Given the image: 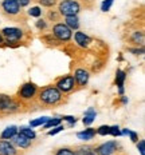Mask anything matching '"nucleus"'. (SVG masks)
I'll return each mask as SVG.
<instances>
[{
	"mask_svg": "<svg viewBox=\"0 0 145 155\" xmlns=\"http://www.w3.org/2000/svg\"><path fill=\"white\" fill-rule=\"evenodd\" d=\"M27 14L31 16V18H38L39 19L42 14H43V11H42V7H39V5H34V7H30L27 11Z\"/></svg>",
	"mask_w": 145,
	"mask_h": 155,
	"instance_id": "nucleus-23",
	"label": "nucleus"
},
{
	"mask_svg": "<svg viewBox=\"0 0 145 155\" xmlns=\"http://www.w3.org/2000/svg\"><path fill=\"white\" fill-rule=\"evenodd\" d=\"M55 155H74V151L69 147H62V148H58Z\"/></svg>",
	"mask_w": 145,
	"mask_h": 155,
	"instance_id": "nucleus-31",
	"label": "nucleus"
},
{
	"mask_svg": "<svg viewBox=\"0 0 145 155\" xmlns=\"http://www.w3.org/2000/svg\"><path fill=\"white\" fill-rule=\"evenodd\" d=\"M129 137H130V140H132V142L137 143V140H138V134H137V132L130 131V132H129Z\"/></svg>",
	"mask_w": 145,
	"mask_h": 155,
	"instance_id": "nucleus-37",
	"label": "nucleus"
},
{
	"mask_svg": "<svg viewBox=\"0 0 145 155\" xmlns=\"http://www.w3.org/2000/svg\"><path fill=\"white\" fill-rule=\"evenodd\" d=\"M95 116H97L95 110L93 108V107H89V108L85 111V114H83L82 123L85 124V126H90V124L93 123V122L95 120Z\"/></svg>",
	"mask_w": 145,
	"mask_h": 155,
	"instance_id": "nucleus-19",
	"label": "nucleus"
},
{
	"mask_svg": "<svg viewBox=\"0 0 145 155\" xmlns=\"http://www.w3.org/2000/svg\"><path fill=\"white\" fill-rule=\"evenodd\" d=\"M74 80H75L77 88H83L88 86L89 79H90V72L85 68H77L74 71Z\"/></svg>",
	"mask_w": 145,
	"mask_h": 155,
	"instance_id": "nucleus-10",
	"label": "nucleus"
},
{
	"mask_svg": "<svg viewBox=\"0 0 145 155\" xmlns=\"http://www.w3.org/2000/svg\"><path fill=\"white\" fill-rule=\"evenodd\" d=\"M97 135H101V137H106V135H110V126L104 124V126H99L98 128L95 130Z\"/></svg>",
	"mask_w": 145,
	"mask_h": 155,
	"instance_id": "nucleus-26",
	"label": "nucleus"
},
{
	"mask_svg": "<svg viewBox=\"0 0 145 155\" xmlns=\"http://www.w3.org/2000/svg\"><path fill=\"white\" fill-rule=\"evenodd\" d=\"M60 123H62V118H48V120L43 124V128L44 130H48V128H53Z\"/></svg>",
	"mask_w": 145,
	"mask_h": 155,
	"instance_id": "nucleus-22",
	"label": "nucleus"
},
{
	"mask_svg": "<svg viewBox=\"0 0 145 155\" xmlns=\"http://www.w3.org/2000/svg\"><path fill=\"white\" fill-rule=\"evenodd\" d=\"M36 2L44 8H53L58 4V0H36Z\"/></svg>",
	"mask_w": 145,
	"mask_h": 155,
	"instance_id": "nucleus-27",
	"label": "nucleus"
},
{
	"mask_svg": "<svg viewBox=\"0 0 145 155\" xmlns=\"http://www.w3.org/2000/svg\"><path fill=\"white\" fill-rule=\"evenodd\" d=\"M22 107V103L16 98L7 95V94H0V115H9L18 112Z\"/></svg>",
	"mask_w": 145,
	"mask_h": 155,
	"instance_id": "nucleus-4",
	"label": "nucleus"
},
{
	"mask_svg": "<svg viewBox=\"0 0 145 155\" xmlns=\"http://www.w3.org/2000/svg\"><path fill=\"white\" fill-rule=\"evenodd\" d=\"M35 25H36V28L39 31H46L48 24H47V20H44V19H38L36 21H35Z\"/></svg>",
	"mask_w": 145,
	"mask_h": 155,
	"instance_id": "nucleus-29",
	"label": "nucleus"
},
{
	"mask_svg": "<svg viewBox=\"0 0 145 155\" xmlns=\"http://www.w3.org/2000/svg\"><path fill=\"white\" fill-rule=\"evenodd\" d=\"M137 148H138V151H140L141 155H145V140L144 139L137 140Z\"/></svg>",
	"mask_w": 145,
	"mask_h": 155,
	"instance_id": "nucleus-36",
	"label": "nucleus"
},
{
	"mask_svg": "<svg viewBox=\"0 0 145 155\" xmlns=\"http://www.w3.org/2000/svg\"><path fill=\"white\" fill-rule=\"evenodd\" d=\"M53 35L55 36L57 40H59L60 43H67L73 39V31L67 27L63 21H57L53 25Z\"/></svg>",
	"mask_w": 145,
	"mask_h": 155,
	"instance_id": "nucleus-7",
	"label": "nucleus"
},
{
	"mask_svg": "<svg viewBox=\"0 0 145 155\" xmlns=\"http://www.w3.org/2000/svg\"><path fill=\"white\" fill-rule=\"evenodd\" d=\"M81 9H82V4L78 0H60L58 3V12L63 18L78 15Z\"/></svg>",
	"mask_w": 145,
	"mask_h": 155,
	"instance_id": "nucleus-5",
	"label": "nucleus"
},
{
	"mask_svg": "<svg viewBox=\"0 0 145 155\" xmlns=\"http://www.w3.org/2000/svg\"><path fill=\"white\" fill-rule=\"evenodd\" d=\"M113 3H114V0H104V2L101 3V11L102 12H109L113 5Z\"/></svg>",
	"mask_w": 145,
	"mask_h": 155,
	"instance_id": "nucleus-28",
	"label": "nucleus"
},
{
	"mask_svg": "<svg viewBox=\"0 0 145 155\" xmlns=\"http://www.w3.org/2000/svg\"><path fill=\"white\" fill-rule=\"evenodd\" d=\"M128 102H129V101H128L126 96H125V95H121V103H122V104H126Z\"/></svg>",
	"mask_w": 145,
	"mask_h": 155,
	"instance_id": "nucleus-40",
	"label": "nucleus"
},
{
	"mask_svg": "<svg viewBox=\"0 0 145 155\" xmlns=\"http://www.w3.org/2000/svg\"><path fill=\"white\" fill-rule=\"evenodd\" d=\"M129 41L136 47H144V41H145V35L144 31H134L130 34L129 36Z\"/></svg>",
	"mask_w": 145,
	"mask_h": 155,
	"instance_id": "nucleus-15",
	"label": "nucleus"
},
{
	"mask_svg": "<svg viewBox=\"0 0 145 155\" xmlns=\"http://www.w3.org/2000/svg\"><path fill=\"white\" fill-rule=\"evenodd\" d=\"M18 128L16 126H8V127H5L4 130H3V132L0 134V139L3 140H11L12 138L15 137L16 134H18Z\"/></svg>",
	"mask_w": 145,
	"mask_h": 155,
	"instance_id": "nucleus-16",
	"label": "nucleus"
},
{
	"mask_svg": "<svg viewBox=\"0 0 145 155\" xmlns=\"http://www.w3.org/2000/svg\"><path fill=\"white\" fill-rule=\"evenodd\" d=\"M63 98L64 95L54 84L42 87V88L38 90V95H36L38 104L42 106L43 108L55 107V106L62 104Z\"/></svg>",
	"mask_w": 145,
	"mask_h": 155,
	"instance_id": "nucleus-1",
	"label": "nucleus"
},
{
	"mask_svg": "<svg viewBox=\"0 0 145 155\" xmlns=\"http://www.w3.org/2000/svg\"><path fill=\"white\" fill-rule=\"evenodd\" d=\"M0 7H2L3 12L8 15L9 18H15L22 14V7L16 0H2Z\"/></svg>",
	"mask_w": 145,
	"mask_h": 155,
	"instance_id": "nucleus-8",
	"label": "nucleus"
},
{
	"mask_svg": "<svg viewBox=\"0 0 145 155\" xmlns=\"http://www.w3.org/2000/svg\"><path fill=\"white\" fill-rule=\"evenodd\" d=\"M0 155H19V151L11 143V140L0 139Z\"/></svg>",
	"mask_w": 145,
	"mask_h": 155,
	"instance_id": "nucleus-13",
	"label": "nucleus"
},
{
	"mask_svg": "<svg viewBox=\"0 0 145 155\" xmlns=\"http://www.w3.org/2000/svg\"><path fill=\"white\" fill-rule=\"evenodd\" d=\"M16 2L20 4V7L23 8V7H28L30 5V3H31V0H16Z\"/></svg>",
	"mask_w": 145,
	"mask_h": 155,
	"instance_id": "nucleus-38",
	"label": "nucleus"
},
{
	"mask_svg": "<svg viewBox=\"0 0 145 155\" xmlns=\"http://www.w3.org/2000/svg\"><path fill=\"white\" fill-rule=\"evenodd\" d=\"M110 135H113V137H121V130L118 126H110Z\"/></svg>",
	"mask_w": 145,
	"mask_h": 155,
	"instance_id": "nucleus-35",
	"label": "nucleus"
},
{
	"mask_svg": "<svg viewBox=\"0 0 145 155\" xmlns=\"http://www.w3.org/2000/svg\"><path fill=\"white\" fill-rule=\"evenodd\" d=\"M125 80H126V72H125L124 70L118 68L116 71V86L118 87V95L120 96L125 94V88H124Z\"/></svg>",
	"mask_w": 145,
	"mask_h": 155,
	"instance_id": "nucleus-14",
	"label": "nucleus"
},
{
	"mask_svg": "<svg viewBox=\"0 0 145 155\" xmlns=\"http://www.w3.org/2000/svg\"><path fill=\"white\" fill-rule=\"evenodd\" d=\"M0 32H2L3 39H4L3 46H7V47L18 46L24 36L23 30H22V28H18V27H5Z\"/></svg>",
	"mask_w": 145,
	"mask_h": 155,
	"instance_id": "nucleus-2",
	"label": "nucleus"
},
{
	"mask_svg": "<svg viewBox=\"0 0 145 155\" xmlns=\"http://www.w3.org/2000/svg\"><path fill=\"white\" fill-rule=\"evenodd\" d=\"M18 132L22 135H24L26 138H28V139L34 140L35 138H36V132L32 130L31 127H26V126H22L20 128H18Z\"/></svg>",
	"mask_w": 145,
	"mask_h": 155,
	"instance_id": "nucleus-21",
	"label": "nucleus"
},
{
	"mask_svg": "<svg viewBox=\"0 0 145 155\" xmlns=\"http://www.w3.org/2000/svg\"><path fill=\"white\" fill-rule=\"evenodd\" d=\"M129 52H132L133 55H144V47H129L128 48Z\"/></svg>",
	"mask_w": 145,
	"mask_h": 155,
	"instance_id": "nucleus-32",
	"label": "nucleus"
},
{
	"mask_svg": "<svg viewBox=\"0 0 145 155\" xmlns=\"http://www.w3.org/2000/svg\"><path fill=\"white\" fill-rule=\"evenodd\" d=\"M74 41H75V44L81 48H89L90 44H91V41H93V39L90 38L88 34H85L83 31L77 30L75 34H74Z\"/></svg>",
	"mask_w": 145,
	"mask_h": 155,
	"instance_id": "nucleus-11",
	"label": "nucleus"
},
{
	"mask_svg": "<svg viewBox=\"0 0 145 155\" xmlns=\"http://www.w3.org/2000/svg\"><path fill=\"white\" fill-rule=\"evenodd\" d=\"M74 155H97L94 147L91 146H78L74 150Z\"/></svg>",
	"mask_w": 145,
	"mask_h": 155,
	"instance_id": "nucleus-20",
	"label": "nucleus"
},
{
	"mask_svg": "<svg viewBox=\"0 0 145 155\" xmlns=\"http://www.w3.org/2000/svg\"><path fill=\"white\" fill-rule=\"evenodd\" d=\"M129 132H130L129 128H124V130L121 131V135H129Z\"/></svg>",
	"mask_w": 145,
	"mask_h": 155,
	"instance_id": "nucleus-41",
	"label": "nucleus"
},
{
	"mask_svg": "<svg viewBox=\"0 0 145 155\" xmlns=\"http://www.w3.org/2000/svg\"><path fill=\"white\" fill-rule=\"evenodd\" d=\"M38 87L35 83L32 82H27L24 83L23 86H20V88L18 90V94H16V99H18L20 103H30L36 101V95H38Z\"/></svg>",
	"mask_w": 145,
	"mask_h": 155,
	"instance_id": "nucleus-3",
	"label": "nucleus"
},
{
	"mask_svg": "<svg viewBox=\"0 0 145 155\" xmlns=\"http://www.w3.org/2000/svg\"><path fill=\"white\" fill-rule=\"evenodd\" d=\"M11 143L14 144L15 147H19V148H23V150H27V148H30L32 146V140L28 139V138H26L24 135L22 134H16L14 138L11 139Z\"/></svg>",
	"mask_w": 145,
	"mask_h": 155,
	"instance_id": "nucleus-12",
	"label": "nucleus"
},
{
	"mask_svg": "<svg viewBox=\"0 0 145 155\" xmlns=\"http://www.w3.org/2000/svg\"><path fill=\"white\" fill-rule=\"evenodd\" d=\"M97 135V132L94 128H85L83 131H79V132H77V138L81 140H91V139H94V137Z\"/></svg>",
	"mask_w": 145,
	"mask_h": 155,
	"instance_id": "nucleus-18",
	"label": "nucleus"
},
{
	"mask_svg": "<svg viewBox=\"0 0 145 155\" xmlns=\"http://www.w3.org/2000/svg\"><path fill=\"white\" fill-rule=\"evenodd\" d=\"M47 18H48V20L59 21V19L62 18V16L59 15V12H58V11H48L47 12Z\"/></svg>",
	"mask_w": 145,
	"mask_h": 155,
	"instance_id": "nucleus-30",
	"label": "nucleus"
},
{
	"mask_svg": "<svg viewBox=\"0 0 145 155\" xmlns=\"http://www.w3.org/2000/svg\"><path fill=\"white\" fill-rule=\"evenodd\" d=\"M48 120V116H42V118L34 119V120H30V127L35 128V127H39V126H43L46 122Z\"/></svg>",
	"mask_w": 145,
	"mask_h": 155,
	"instance_id": "nucleus-25",
	"label": "nucleus"
},
{
	"mask_svg": "<svg viewBox=\"0 0 145 155\" xmlns=\"http://www.w3.org/2000/svg\"><path fill=\"white\" fill-rule=\"evenodd\" d=\"M42 39H43V41H46L48 46L55 47V46H58V44H60V41H59V40H57L55 36H54L53 34H50V35H44V36L42 38Z\"/></svg>",
	"mask_w": 145,
	"mask_h": 155,
	"instance_id": "nucleus-24",
	"label": "nucleus"
},
{
	"mask_svg": "<svg viewBox=\"0 0 145 155\" xmlns=\"http://www.w3.org/2000/svg\"><path fill=\"white\" fill-rule=\"evenodd\" d=\"M62 120L69 122V126H70V127H73V126H75V123H77V118H75V116H71V115L62 116Z\"/></svg>",
	"mask_w": 145,
	"mask_h": 155,
	"instance_id": "nucleus-34",
	"label": "nucleus"
},
{
	"mask_svg": "<svg viewBox=\"0 0 145 155\" xmlns=\"http://www.w3.org/2000/svg\"><path fill=\"white\" fill-rule=\"evenodd\" d=\"M63 130H64V126L63 124H58V126H55V127H53V130H48L47 135H55V134H58V132H60Z\"/></svg>",
	"mask_w": 145,
	"mask_h": 155,
	"instance_id": "nucleus-33",
	"label": "nucleus"
},
{
	"mask_svg": "<svg viewBox=\"0 0 145 155\" xmlns=\"http://www.w3.org/2000/svg\"><path fill=\"white\" fill-rule=\"evenodd\" d=\"M54 86L59 90L63 95H69V94L74 92L77 90V84H75V80H74L73 75H63L59 76L55 80Z\"/></svg>",
	"mask_w": 145,
	"mask_h": 155,
	"instance_id": "nucleus-6",
	"label": "nucleus"
},
{
	"mask_svg": "<svg viewBox=\"0 0 145 155\" xmlns=\"http://www.w3.org/2000/svg\"><path fill=\"white\" fill-rule=\"evenodd\" d=\"M117 148H118V143L116 140H109L105 142V143L99 144L94 148L95 154L97 155H113L114 153H117Z\"/></svg>",
	"mask_w": 145,
	"mask_h": 155,
	"instance_id": "nucleus-9",
	"label": "nucleus"
},
{
	"mask_svg": "<svg viewBox=\"0 0 145 155\" xmlns=\"http://www.w3.org/2000/svg\"><path fill=\"white\" fill-rule=\"evenodd\" d=\"M3 43H4V39H3V35H2V32H0V47L3 46Z\"/></svg>",
	"mask_w": 145,
	"mask_h": 155,
	"instance_id": "nucleus-42",
	"label": "nucleus"
},
{
	"mask_svg": "<svg viewBox=\"0 0 145 155\" xmlns=\"http://www.w3.org/2000/svg\"><path fill=\"white\" fill-rule=\"evenodd\" d=\"M78 2L81 3V4H85V5H88V4H91L94 0H78Z\"/></svg>",
	"mask_w": 145,
	"mask_h": 155,
	"instance_id": "nucleus-39",
	"label": "nucleus"
},
{
	"mask_svg": "<svg viewBox=\"0 0 145 155\" xmlns=\"http://www.w3.org/2000/svg\"><path fill=\"white\" fill-rule=\"evenodd\" d=\"M64 24L70 28L71 31H77L79 30V19H78V15H74V16H66L64 18Z\"/></svg>",
	"mask_w": 145,
	"mask_h": 155,
	"instance_id": "nucleus-17",
	"label": "nucleus"
}]
</instances>
